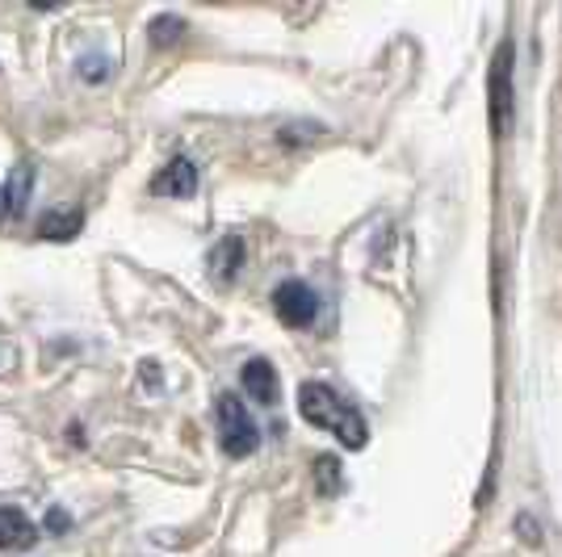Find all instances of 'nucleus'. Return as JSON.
Listing matches in <instances>:
<instances>
[{"label": "nucleus", "instance_id": "obj_1", "mask_svg": "<svg viewBox=\"0 0 562 557\" xmlns=\"http://www.w3.org/2000/svg\"><path fill=\"white\" fill-rule=\"evenodd\" d=\"M299 411H303L306 423H315L319 432L336 436L345 448H366V441H370V428H366L361 411L352 407L349 398L336 395L328 382H303V390H299Z\"/></svg>", "mask_w": 562, "mask_h": 557}, {"label": "nucleus", "instance_id": "obj_2", "mask_svg": "<svg viewBox=\"0 0 562 557\" xmlns=\"http://www.w3.org/2000/svg\"><path fill=\"white\" fill-rule=\"evenodd\" d=\"M214 416H218V444L227 457H252L260 444V428L252 423L248 407L235 395H218L214 402Z\"/></svg>", "mask_w": 562, "mask_h": 557}, {"label": "nucleus", "instance_id": "obj_3", "mask_svg": "<svg viewBox=\"0 0 562 557\" xmlns=\"http://www.w3.org/2000/svg\"><path fill=\"white\" fill-rule=\"evenodd\" d=\"M273 310H278L281 323L306 327L315 323V315H319V294L306 281H281L273 289Z\"/></svg>", "mask_w": 562, "mask_h": 557}, {"label": "nucleus", "instance_id": "obj_4", "mask_svg": "<svg viewBox=\"0 0 562 557\" xmlns=\"http://www.w3.org/2000/svg\"><path fill=\"white\" fill-rule=\"evenodd\" d=\"M508 59H513V47L495 50V71H492V126L495 135L508 130V114H513V89H508Z\"/></svg>", "mask_w": 562, "mask_h": 557}, {"label": "nucleus", "instance_id": "obj_5", "mask_svg": "<svg viewBox=\"0 0 562 557\" xmlns=\"http://www.w3.org/2000/svg\"><path fill=\"white\" fill-rule=\"evenodd\" d=\"M151 193L156 197H193L198 193V168H193V160H172L165 163L160 172H156V181H151Z\"/></svg>", "mask_w": 562, "mask_h": 557}, {"label": "nucleus", "instance_id": "obj_6", "mask_svg": "<svg viewBox=\"0 0 562 557\" xmlns=\"http://www.w3.org/2000/svg\"><path fill=\"white\" fill-rule=\"evenodd\" d=\"M239 382H244L248 398L260 402V407H273V402H278V373H273L269 361H260V356L257 361H248L244 373H239Z\"/></svg>", "mask_w": 562, "mask_h": 557}, {"label": "nucleus", "instance_id": "obj_7", "mask_svg": "<svg viewBox=\"0 0 562 557\" xmlns=\"http://www.w3.org/2000/svg\"><path fill=\"white\" fill-rule=\"evenodd\" d=\"M38 541V528L25 511L0 508V549H30Z\"/></svg>", "mask_w": 562, "mask_h": 557}, {"label": "nucleus", "instance_id": "obj_8", "mask_svg": "<svg viewBox=\"0 0 562 557\" xmlns=\"http://www.w3.org/2000/svg\"><path fill=\"white\" fill-rule=\"evenodd\" d=\"M80 227H85V214L80 209H50L47 218L38 223V235L55 239V243H68V239L80 235Z\"/></svg>", "mask_w": 562, "mask_h": 557}, {"label": "nucleus", "instance_id": "obj_9", "mask_svg": "<svg viewBox=\"0 0 562 557\" xmlns=\"http://www.w3.org/2000/svg\"><path fill=\"white\" fill-rule=\"evenodd\" d=\"M239 264H244V239H239V235H227L211 252V277L232 281L235 273H239Z\"/></svg>", "mask_w": 562, "mask_h": 557}, {"label": "nucleus", "instance_id": "obj_10", "mask_svg": "<svg viewBox=\"0 0 562 557\" xmlns=\"http://www.w3.org/2000/svg\"><path fill=\"white\" fill-rule=\"evenodd\" d=\"M30 181H34L30 163H18V168L9 172V185H4V202H9V214H22V209H25V197H30Z\"/></svg>", "mask_w": 562, "mask_h": 557}, {"label": "nucleus", "instance_id": "obj_11", "mask_svg": "<svg viewBox=\"0 0 562 557\" xmlns=\"http://www.w3.org/2000/svg\"><path fill=\"white\" fill-rule=\"evenodd\" d=\"M181 34H186V22H181V18H156V22H151V43H156V47H172Z\"/></svg>", "mask_w": 562, "mask_h": 557}, {"label": "nucleus", "instance_id": "obj_12", "mask_svg": "<svg viewBox=\"0 0 562 557\" xmlns=\"http://www.w3.org/2000/svg\"><path fill=\"white\" fill-rule=\"evenodd\" d=\"M4 214H9V202H4V189H0V218H4Z\"/></svg>", "mask_w": 562, "mask_h": 557}]
</instances>
